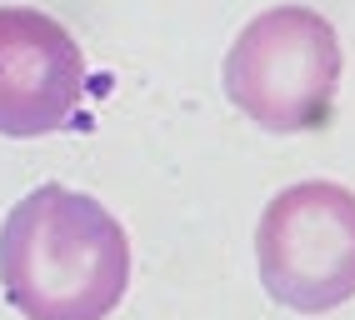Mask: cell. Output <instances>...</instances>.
I'll return each instance as SVG.
<instances>
[{
    "mask_svg": "<svg viewBox=\"0 0 355 320\" xmlns=\"http://www.w3.org/2000/svg\"><path fill=\"white\" fill-rule=\"evenodd\" d=\"M130 285V240L101 200L35 186L0 225V290L26 320H105Z\"/></svg>",
    "mask_w": 355,
    "mask_h": 320,
    "instance_id": "cell-1",
    "label": "cell"
},
{
    "mask_svg": "<svg viewBox=\"0 0 355 320\" xmlns=\"http://www.w3.org/2000/svg\"><path fill=\"white\" fill-rule=\"evenodd\" d=\"M225 96L260 130H320L340 90V40L305 6H275L235 35L225 55Z\"/></svg>",
    "mask_w": 355,
    "mask_h": 320,
    "instance_id": "cell-2",
    "label": "cell"
},
{
    "mask_svg": "<svg viewBox=\"0 0 355 320\" xmlns=\"http://www.w3.org/2000/svg\"><path fill=\"white\" fill-rule=\"evenodd\" d=\"M255 260L270 301L300 315L345 305L355 295V190L330 180L280 190L260 215Z\"/></svg>",
    "mask_w": 355,
    "mask_h": 320,
    "instance_id": "cell-3",
    "label": "cell"
},
{
    "mask_svg": "<svg viewBox=\"0 0 355 320\" xmlns=\"http://www.w3.org/2000/svg\"><path fill=\"white\" fill-rule=\"evenodd\" d=\"M85 90V55L60 20L0 6V135L31 141L70 125Z\"/></svg>",
    "mask_w": 355,
    "mask_h": 320,
    "instance_id": "cell-4",
    "label": "cell"
}]
</instances>
